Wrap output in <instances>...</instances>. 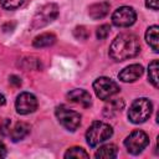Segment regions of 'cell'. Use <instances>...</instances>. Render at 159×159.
Masks as SVG:
<instances>
[{"label":"cell","instance_id":"cell-1","mask_svg":"<svg viewBox=\"0 0 159 159\" xmlns=\"http://www.w3.org/2000/svg\"><path fill=\"white\" fill-rule=\"evenodd\" d=\"M140 51V42L133 34H120L109 47V56L114 61H125L135 57Z\"/></svg>","mask_w":159,"mask_h":159},{"label":"cell","instance_id":"cell-2","mask_svg":"<svg viewBox=\"0 0 159 159\" xmlns=\"http://www.w3.org/2000/svg\"><path fill=\"white\" fill-rule=\"evenodd\" d=\"M112 134H113V129H112V127L109 124H107L104 122L96 120L87 129V132H86V139H87L88 145L92 147V148H94L98 144L103 143L104 140L109 139L112 137Z\"/></svg>","mask_w":159,"mask_h":159},{"label":"cell","instance_id":"cell-3","mask_svg":"<svg viewBox=\"0 0 159 159\" xmlns=\"http://www.w3.org/2000/svg\"><path fill=\"white\" fill-rule=\"evenodd\" d=\"M153 111V104L148 98H138L135 99L128 111V119L134 124L144 123L150 116Z\"/></svg>","mask_w":159,"mask_h":159},{"label":"cell","instance_id":"cell-4","mask_svg":"<svg viewBox=\"0 0 159 159\" xmlns=\"http://www.w3.org/2000/svg\"><path fill=\"white\" fill-rule=\"evenodd\" d=\"M58 15V6L56 4H46L42 7L37 10V12L34 15L30 29L31 30H39L50 22H52Z\"/></svg>","mask_w":159,"mask_h":159},{"label":"cell","instance_id":"cell-5","mask_svg":"<svg viewBox=\"0 0 159 159\" xmlns=\"http://www.w3.org/2000/svg\"><path fill=\"white\" fill-rule=\"evenodd\" d=\"M55 113L61 125L65 127L67 130L73 132L81 125V114L76 111L67 108L66 106H58Z\"/></svg>","mask_w":159,"mask_h":159},{"label":"cell","instance_id":"cell-6","mask_svg":"<svg viewBox=\"0 0 159 159\" xmlns=\"http://www.w3.org/2000/svg\"><path fill=\"white\" fill-rule=\"evenodd\" d=\"M93 89L99 99L108 101L112 96L119 92V86L108 77H98L93 82Z\"/></svg>","mask_w":159,"mask_h":159},{"label":"cell","instance_id":"cell-7","mask_svg":"<svg viewBox=\"0 0 159 159\" xmlns=\"http://www.w3.org/2000/svg\"><path fill=\"white\" fill-rule=\"evenodd\" d=\"M148 144H149V138L143 130H134L124 139V145L127 150L134 155L142 153Z\"/></svg>","mask_w":159,"mask_h":159},{"label":"cell","instance_id":"cell-8","mask_svg":"<svg viewBox=\"0 0 159 159\" xmlns=\"http://www.w3.org/2000/svg\"><path fill=\"white\" fill-rule=\"evenodd\" d=\"M135 20H137V14L134 9L130 6H120L112 15V21L118 27L132 26L135 22Z\"/></svg>","mask_w":159,"mask_h":159},{"label":"cell","instance_id":"cell-9","mask_svg":"<svg viewBox=\"0 0 159 159\" xmlns=\"http://www.w3.org/2000/svg\"><path fill=\"white\" fill-rule=\"evenodd\" d=\"M16 112L19 114H29L36 111L37 108V99L30 92H22L17 96L15 102Z\"/></svg>","mask_w":159,"mask_h":159},{"label":"cell","instance_id":"cell-10","mask_svg":"<svg viewBox=\"0 0 159 159\" xmlns=\"http://www.w3.org/2000/svg\"><path fill=\"white\" fill-rule=\"evenodd\" d=\"M143 72H144L143 66H142V65H138V63H134V65H129V66H127L125 68H123V70L119 72L118 77H119V80H120L122 82L128 83V82H134V81H137V80L143 75Z\"/></svg>","mask_w":159,"mask_h":159},{"label":"cell","instance_id":"cell-11","mask_svg":"<svg viewBox=\"0 0 159 159\" xmlns=\"http://www.w3.org/2000/svg\"><path fill=\"white\" fill-rule=\"evenodd\" d=\"M67 98L71 102L81 104L84 108H87V107H89L92 104V97H91L89 92H87L84 89H81V88H76V89H72L71 92H68L67 93Z\"/></svg>","mask_w":159,"mask_h":159},{"label":"cell","instance_id":"cell-12","mask_svg":"<svg viewBox=\"0 0 159 159\" xmlns=\"http://www.w3.org/2000/svg\"><path fill=\"white\" fill-rule=\"evenodd\" d=\"M109 7L111 4L108 1H101V2H96L93 5H91L88 7V15L93 19V20H99L103 19L108 12H109Z\"/></svg>","mask_w":159,"mask_h":159},{"label":"cell","instance_id":"cell-13","mask_svg":"<svg viewBox=\"0 0 159 159\" xmlns=\"http://www.w3.org/2000/svg\"><path fill=\"white\" fill-rule=\"evenodd\" d=\"M29 133H30V125L25 122H17L12 127V129L9 134L11 137L12 142H19V140L24 139Z\"/></svg>","mask_w":159,"mask_h":159},{"label":"cell","instance_id":"cell-14","mask_svg":"<svg viewBox=\"0 0 159 159\" xmlns=\"http://www.w3.org/2000/svg\"><path fill=\"white\" fill-rule=\"evenodd\" d=\"M124 108V101L120 98L117 99H111L109 102H107V104L104 106L103 113L106 117H114L118 113L122 112V109Z\"/></svg>","mask_w":159,"mask_h":159},{"label":"cell","instance_id":"cell-15","mask_svg":"<svg viewBox=\"0 0 159 159\" xmlns=\"http://www.w3.org/2000/svg\"><path fill=\"white\" fill-rule=\"evenodd\" d=\"M55 42H56V36L51 32H45V34H41V35L36 36L32 41V45H34V47L42 48V47L52 46Z\"/></svg>","mask_w":159,"mask_h":159},{"label":"cell","instance_id":"cell-16","mask_svg":"<svg viewBox=\"0 0 159 159\" xmlns=\"http://www.w3.org/2000/svg\"><path fill=\"white\" fill-rule=\"evenodd\" d=\"M158 31H159V27L157 25H153L150 27H148L147 32H145V40H147V43L152 47V50L154 52H158L159 51V40H158Z\"/></svg>","mask_w":159,"mask_h":159},{"label":"cell","instance_id":"cell-17","mask_svg":"<svg viewBox=\"0 0 159 159\" xmlns=\"http://www.w3.org/2000/svg\"><path fill=\"white\" fill-rule=\"evenodd\" d=\"M117 153H118V149L114 144H106L96 152L94 157L98 159H113L117 157Z\"/></svg>","mask_w":159,"mask_h":159},{"label":"cell","instance_id":"cell-18","mask_svg":"<svg viewBox=\"0 0 159 159\" xmlns=\"http://www.w3.org/2000/svg\"><path fill=\"white\" fill-rule=\"evenodd\" d=\"M158 70H159V63H158V61L157 60H154V61H152L150 63H149V67H148V78H149V81H150V83L155 87V88H158V86H159V80H158Z\"/></svg>","mask_w":159,"mask_h":159},{"label":"cell","instance_id":"cell-19","mask_svg":"<svg viewBox=\"0 0 159 159\" xmlns=\"http://www.w3.org/2000/svg\"><path fill=\"white\" fill-rule=\"evenodd\" d=\"M88 157H89L88 153L83 148H80V147H72L65 153L66 159H68V158H88Z\"/></svg>","mask_w":159,"mask_h":159},{"label":"cell","instance_id":"cell-20","mask_svg":"<svg viewBox=\"0 0 159 159\" xmlns=\"http://www.w3.org/2000/svg\"><path fill=\"white\" fill-rule=\"evenodd\" d=\"M22 2H24V0H0L1 6L4 9H6V10H15Z\"/></svg>","mask_w":159,"mask_h":159},{"label":"cell","instance_id":"cell-21","mask_svg":"<svg viewBox=\"0 0 159 159\" xmlns=\"http://www.w3.org/2000/svg\"><path fill=\"white\" fill-rule=\"evenodd\" d=\"M109 32H111V26L109 25H101L97 29L96 35H97V39L98 40H104V39H107V36L109 35Z\"/></svg>","mask_w":159,"mask_h":159},{"label":"cell","instance_id":"cell-22","mask_svg":"<svg viewBox=\"0 0 159 159\" xmlns=\"http://www.w3.org/2000/svg\"><path fill=\"white\" fill-rule=\"evenodd\" d=\"M73 35L77 40H87L88 37V31L86 30L84 26H77L75 30H73Z\"/></svg>","mask_w":159,"mask_h":159},{"label":"cell","instance_id":"cell-23","mask_svg":"<svg viewBox=\"0 0 159 159\" xmlns=\"http://www.w3.org/2000/svg\"><path fill=\"white\" fill-rule=\"evenodd\" d=\"M10 133V120L7 118H0V135Z\"/></svg>","mask_w":159,"mask_h":159},{"label":"cell","instance_id":"cell-24","mask_svg":"<svg viewBox=\"0 0 159 159\" xmlns=\"http://www.w3.org/2000/svg\"><path fill=\"white\" fill-rule=\"evenodd\" d=\"M9 82H10V84H12L14 87H20L21 86V78L20 77H17V76H15V75H12V76H10V78H9Z\"/></svg>","mask_w":159,"mask_h":159},{"label":"cell","instance_id":"cell-25","mask_svg":"<svg viewBox=\"0 0 159 159\" xmlns=\"http://www.w3.org/2000/svg\"><path fill=\"white\" fill-rule=\"evenodd\" d=\"M147 7L152 9V10H158L159 7V0H147L145 1Z\"/></svg>","mask_w":159,"mask_h":159},{"label":"cell","instance_id":"cell-26","mask_svg":"<svg viewBox=\"0 0 159 159\" xmlns=\"http://www.w3.org/2000/svg\"><path fill=\"white\" fill-rule=\"evenodd\" d=\"M6 154H7V150H6V147H5V144L0 140V159H2V158H5L6 157Z\"/></svg>","mask_w":159,"mask_h":159},{"label":"cell","instance_id":"cell-27","mask_svg":"<svg viewBox=\"0 0 159 159\" xmlns=\"http://www.w3.org/2000/svg\"><path fill=\"white\" fill-rule=\"evenodd\" d=\"M4 104H5V97L0 94V106H4Z\"/></svg>","mask_w":159,"mask_h":159}]
</instances>
